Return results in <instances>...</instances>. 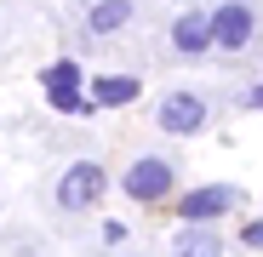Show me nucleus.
I'll return each mask as SVG.
<instances>
[{"label":"nucleus","mask_w":263,"mask_h":257,"mask_svg":"<svg viewBox=\"0 0 263 257\" xmlns=\"http://www.w3.org/2000/svg\"><path fill=\"white\" fill-rule=\"evenodd\" d=\"M172 46H178L183 57H200V52L212 46V23H206V12H183L178 23H172Z\"/></svg>","instance_id":"nucleus-7"},{"label":"nucleus","mask_w":263,"mask_h":257,"mask_svg":"<svg viewBox=\"0 0 263 257\" xmlns=\"http://www.w3.org/2000/svg\"><path fill=\"white\" fill-rule=\"evenodd\" d=\"M200 126H206V103H200L195 92H172V97L160 103V132L189 137V132H200Z\"/></svg>","instance_id":"nucleus-5"},{"label":"nucleus","mask_w":263,"mask_h":257,"mask_svg":"<svg viewBox=\"0 0 263 257\" xmlns=\"http://www.w3.org/2000/svg\"><path fill=\"white\" fill-rule=\"evenodd\" d=\"M252 109H263V86H252Z\"/></svg>","instance_id":"nucleus-12"},{"label":"nucleus","mask_w":263,"mask_h":257,"mask_svg":"<svg viewBox=\"0 0 263 257\" xmlns=\"http://www.w3.org/2000/svg\"><path fill=\"white\" fill-rule=\"evenodd\" d=\"M172 251H178V257H223L217 234H212V229H195V223H189V229L178 234V246H172Z\"/></svg>","instance_id":"nucleus-9"},{"label":"nucleus","mask_w":263,"mask_h":257,"mask_svg":"<svg viewBox=\"0 0 263 257\" xmlns=\"http://www.w3.org/2000/svg\"><path fill=\"white\" fill-rule=\"evenodd\" d=\"M229 206H235V189H195V194H183V200H178V218L200 229L206 218H223Z\"/></svg>","instance_id":"nucleus-6"},{"label":"nucleus","mask_w":263,"mask_h":257,"mask_svg":"<svg viewBox=\"0 0 263 257\" xmlns=\"http://www.w3.org/2000/svg\"><path fill=\"white\" fill-rule=\"evenodd\" d=\"M126 194L132 200H166L172 194V160H138V166H126Z\"/></svg>","instance_id":"nucleus-4"},{"label":"nucleus","mask_w":263,"mask_h":257,"mask_svg":"<svg viewBox=\"0 0 263 257\" xmlns=\"http://www.w3.org/2000/svg\"><path fill=\"white\" fill-rule=\"evenodd\" d=\"M103 194V171L92 166V160H80V166H69L63 171V183H58V206H69V211H80V206H92Z\"/></svg>","instance_id":"nucleus-3"},{"label":"nucleus","mask_w":263,"mask_h":257,"mask_svg":"<svg viewBox=\"0 0 263 257\" xmlns=\"http://www.w3.org/2000/svg\"><path fill=\"white\" fill-rule=\"evenodd\" d=\"M246 246H263V223H246Z\"/></svg>","instance_id":"nucleus-11"},{"label":"nucleus","mask_w":263,"mask_h":257,"mask_svg":"<svg viewBox=\"0 0 263 257\" xmlns=\"http://www.w3.org/2000/svg\"><path fill=\"white\" fill-rule=\"evenodd\" d=\"M206 23H212V46H223V52H240L246 40H252V6H240V0L217 6Z\"/></svg>","instance_id":"nucleus-2"},{"label":"nucleus","mask_w":263,"mask_h":257,"mask_svg":"<svg viewBox=\"0 0 263 257\" xmlns=\"http://www.w3.org/2000/svg\"><path fill=\"white\" fill-rule=\"evenodd\" d=\"M46 97L58 114H92V103L80 97V63H69V57L46 69Z\"/></svg>","instance_id":"nucleus-1"},{"label":"nucleus","mask_w":263,"mask_h":257,"mask_svg":"<svg viewBox=\"0 0 263 257\" xmlns=\"http://www.w3.org/2000/svg\"><path fill=\"white\" fill-rule=\"evenodd\" d=\"M132 97H138V80H132V74H103L86 103H92V109H120V103H132Z\"/></svg>","instance_id":"nucleus-8"},{"label":"nucleus","mask_w":263,"mask_h":257,"mask_svg":"<svg viewBox=\"0 0 263 257\" xmlns=\"http://www.w3.org/2000/svg\"><path fill=\"white\" fill-rule=\"evenodd\" d=\"M120 23H132V0H98L92 6V29L98 34H115Z\"/></svg>","instance_id":"nucleus-10"}]
</instances>
